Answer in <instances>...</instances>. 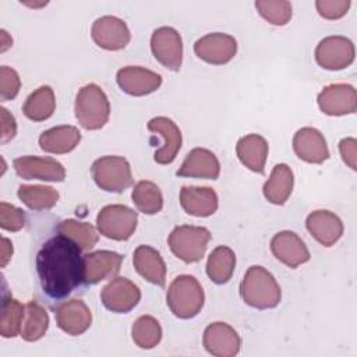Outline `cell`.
I'll use <instances>...</instances> for the list:
<instances>
[{
    "label": "cell",
    "mask_w": 357,
    "mask_h": 357,
    "mask_svg": "<svg viewBox=\"0 0 357 357\" xmlns=\"http://www.w3.org/2000/svg\"><path fill=\"white\" fill-rule=\"evenodd\" d=\"M204 301V290L199 282L191 275H180L169 284L166 303L177 318H194L202 310Z\"/></svg>",
    "instance_id": "3957f363"
},
{
    "label": "cell",
    "mask_w": 357,
    "mask_h": 357,
    "mask_svg": "<svg viewBox=\"0 0 357 357\" xmlns=\"http://www.w3.org/2000/svg\"><path fill=\"white\" fill-rule=\"evenodd\" d=\"M93 42L105 50L124 49L130 42V29L127 24L113 15L98 18L91 28Z\"/></svg>",
    "instance_id": "7c38bea8"
},
{
    "label": "cell",
    "mask_w": 357,
    "mask_h": 357,
    "mask_svg": "<svg viewBox=\"0 0 357 357\" xmlns=\"http://www.w3.org/2000/svg\"><path fill=\"white\" fill-rule=\"evenodd\" d=\"M354 53V45L349 38L340 35L326 36L315 49V60L322 68L337 71L353 63Z\"/></svg>",
    "instance_id": "ba28073f"
},
{
    "label": "cell",
    "mask_w": 357,
    "mask_h": 357,
    "mask_svg": "<svg viewBox=\"0 0 357 357\" xmlns=\"http://www.w3.org/2000/svg\"><path fill=\"white\" fill-rule=\"evenodd\" d=\"M91 174L100 190L123 192L132 184L131 167L123 156H102L92 163Z\"/></svg>",
    "instance_id": "8992f818"
},
{
    "label": "cell",
    "mask_w": 357,
    "mask_h": 357,
    "mask_svg": "<svg viewBox=\"0 0 357 357\" xmlns=\"http://www.w3.org/2000/svg\"><path fill=\"white\" fill-rule=\"evenodd\" d=\"M15 173L26 180L43 181H63L66 178V169L53 158L39 156H20L13 162Z\"/></svg>",
    "instance_id": "4fadbf2b"
},
{
    "label": "cell",
    "mask_w": 357,
    "mask_h": 357,
    "mask_svg": "<svg viewBox=\"0 0 357 357\" xmlns=\"http://www.w3.org/2000/svg\"><path fill=\"white\" fill-rule=\"evenodd\" d=\"M240 294L245 304L258 310L275 308L282 298L280 287L265 268L250 266L240 283Z\"/></svg>",
    "instance_id": "7a4b0ae2"
},
{
    "label": "cell",
    "mask_w": 357,
    "mask_h": 357,
    "mask_svg": "<svg viewBox=\"0 0 357 357\" xmlns=\"http://www.w3.org/2000/svg\"><path fill=\"white\" fill-rule=\"evenodd\" d=\"M49 328V315L46 310L36 301H29L25 305V317L21 328V337L26 342L42 339Z\"/></svg>",
    "instance_id": "4dcf8cb0"
},
{
    "label": "cell",
    "mask_w": 357,
    "mask_h": 357,
    "mask_svg": "<svg viewBox=\"0 0 357 357\" xmlns=\"http://www.w3.org/2000/svg\"><path fill=\"white\" fill-rule=\"evenodd\" d=\"M81 248L66 236L49 238L36 255L42 290L50 298H64L85 282Z\"/></svg>",
    "instance_id": "6da1fadb"
},
{
    "label": "cell",
    "mask_w": 357,
    "mask_h": 357,
    "mask_svg": "<svg viewBox=\"0 0 357 357\" xmlns=\"http://www.w3.org/2000/svg\"><path fill=\"white\" fill-rule=\"evenodd\" d=\"M25 317V307L13 297H6L1 307L0 335L3 337H14L21 333Z\"/></svg>",
    "instance_id": "d590c367"
},
{
    "label": "cell",
    "mask_w": 357,
    "mask_h": 357,
    "mask_svg": "<svg viewBox=\"0 0 357 357\" xmlns=\"http://www.w3.org/2000/svg\"><path fill=\"white\" fill-rule=\"evenodd\" d=\"M57 231L59 234L73 240L82 251L93 248L99 238L96 229L91 223L79 222L75 219L61 220L57 226Z\"/></svg>",
    "instance_id": "1f68e13d"
},
{
    "label": "cell",
    "mask_w": 357,
    "mask_h": 357,
    "mask_svg": "<svg viewBox=\"0 0 357 357\" xmlns=\"http://www.w3.org/2000/svg\"><path fill=\"white\" fill-rule=\"evenodd\" d=\"M56 109L54 92L49 85H42L35 89L22 106L24 114L32 121L47 120Z\"/></svg>",
    "instance_id": "f1b7e54d"
},
{
    "label": "cell",
    "mask_w": 357,
    "mask_h": 357,
    "mask_svg": "<svg viewBox=\"0 0 357 357\" xmlns=\"http://www.w3.org/2000/svg\"><path fill=\"white\" fill-rule=\"evenodd\" d=\"M180 205L188 215L206 218L218 209V194L209 187L184 185L180 190Z\"/></svg>",
    "instance_id": "cb8c5ba5"
},
{
    "label": "cell",
    "mask_w": 357,
    "mask_h": 357,
    "mask_svg": "<svg viewBox=\"0 0 357 357\" xmlns=\"http://www.w3.org/2000/svg\"><path fill=\"white\" fill-rule=\"evenodd\" d=\"M81 132L74 126H57L43 131L39 137V146L49 153H67L77 148Z\"/></svg>",
    "instance_id": "4316f807"
},
{
    "label": "cell",
    "mask_w": 357,
    "mask_h": 357,
    "mask_svg": "<svg viewBox=\"0 0 357 357\" xmlns=\"http://www.w3.org/2000/svg\"><path fill=\"white\" fill-rule=\"evenodd\" d=\"M255 8L272 25H286L291 18V4L286 0H258L255 1Z\"/></svg>",
    "instance_id": "8d00e7d4"
},
{
    "label": "cell",
    "mask_w": 357,
    "mask_h": 357,
    "mask_svg": "<svg viewBox=\"0 0 357 357\" xmlns=\"http://www.w3.org/2000/svg\"><path fill=\"white\" fill-rule=\"evenodd\" d=\"M131 336L138 347L153 349L162 339L160 324L151 315H142L132 324Z\"/></svg>",
    "instance_id": "e575fe53"
},
{
    "label": "cell",
    "mask_w": 357,
    "mask_h": 357,
    "mask_svg": "<svg viewBox=\"0 0 357 357\" xmlns=\"http://www.w3.org/2000/svg\"><path fill=\"white\" fill-rule=\"evenodd\" d=\"M0 226L7 231H18L25 226V213L22 209L7 202L0 204Z\"/></svg>",
    "instance_id": "74e56055"
},
{
    "label": "cell",
    "mask_w": 357,
    "mask_h": 357,
    "mask_svg": "<svg viewBox=\"0 0 357 357\" xmlns=\"http://www.w3.org/2000/svg\"><path fill=\"white\" fill-rule=\"evenodd\" d=\"M268 151L269 148L266 139L258 134L241 137L236 145V152L240 162L255 173H264Z\"/></svg>",
    "instance_id": "484cf974"
},
{
    "label": "cell",
    "mask_w": 357,
    "mask_h": 357,
    "mask_svg": "<svg viewBox=\"0 0 357 357\" xmlns=\"http://www.w3.org/2000/svg\"><path fill=\"white\" fill-rule=\"evenodd\" d=\"M318 106L328 116H344L357 110V92L349 84H332L318 95Z\"/></svg>",
    "instance_id": "5bb4252c"
},
{
    "label": "cell",
    "mask_w": 357,
    "mask_h": 357,
    "mask_svg": "<svg viewBox=\"0 0 357 357\" xmlns=\"http://www.w3.org/2000/svg\"><path fill=\"white\" fill-rule=\"evenodd\" d=\"M0 116H1V144L8 142L13 139L17 134V123L14 116L6 109L0 107Z\"/></svg>",
    "instance_id": "60d3db41"
},
{
    "label": "cell",
    "mask_w": 357,
    "mask_h": 357,
    "mask_svg": "<svg viewBox=\"0 0 357 357\" xmlns=\"http://www.w3.org/2000/svg\"><path fill=\"white\" fill-rule=\"evenodd\" d=\"M236 255L231 248L226 245L216 247L208 257L206 275L216 284L227 283L234 272Z\"/></svg>",
    "instance_id": "f546056e"
},
{
    "label": "cell",
    "mask_w": 357,
    "mask_h": 357,
    "mask_svg": "<svg viewBox=\"0 0 357 357\" xmlns=\"http://www.w3.org/2000/svg\"><path fill=\"white\" fill-rule=\"evenodd\" d=\"M202 343L212 356L233 357L240 351L241 339L229 324L213 322L205 328Z\"/></svg>",
    "instance_id": "9a60e30c"
},
{
    "label": "cell",
    "mask_w": 357,
    "mask_h": 357,
    "mask_svg": "<svg viewBox=\"0 0 357 357\" xmlns=\"http://www.w3.org/2000/svg\"><path fill=\"white\" fill-rule=\"evenodd\" d=\"M293 149L307 163H322L329 158V149L324 135L312 127L297 130L293 137Z\"/></svg>",
    "instance_id": "44dd1931"
},
{
    "label": "cell",
    "mask_w": 357,
    "mask_h": 357,
    "mask_svg": "<svg viewBox=\"0 0 357 357\" xmlns=\"http://www.w3.org/2000/svg\"><path fill=\"white\" fill-rule=\"evenodd\" d=\"M74 112L85 130H100L109 120L110 103L100 86L88 84L78 91Z\"/></svg>",
    "instance_id": "277c9868"
},
{
    "label": "cell",
    "mask_w": 357,
    "mask_h": 357,
    "mask_svg": "<svg viewBox=\"0 0 357 357\" xmlns=\"http://www.w3.org/2000/svg\"><path fill=\"white\" fill-rule=\"evenodd\" d=\"M356 145L357 141L354 138H343L339 142V151L343 162L353 170H356Z\"/></svg>",
    "instance_id": "b9f144b4"
},
{
    "label": "cell",
    "mask_w": 357,
    "mask_h": 357,
    "mask_svg": "<svg viewBox=\"0 0 357 357\" xmlns=\"http://www.w3.org/2000/svg\"><path fill=\"white\" fill-rule=\"evenodd\" d=\"M117 84L131 96H144L155 92L162 85L160 74L139 66H127L117 71Z\"/></svg>",
    "instance_id": "2e32d148"
},
{
    "label": "cell",
    "mask_w": 357,
    "mask_h": 357,
    "mask_svg": "<svg viewBox=\"0 0 357 357\" xmlns=\"http://www.w3.org/2000/svg\"><path fill=\"white\" fill-rule=\"evenodd\" d=\"M138 213L126 205H107L96 216V226L102 236L116 240H128L137 229Z\"/></svg>",
    "instance_id": "52a82bcc"
},
{
    "label": "cell",
    "mask_w": 357,
    "mask_h": 357,
    "mask_svg": "<svg viewBox=\"0 0 357 357\" xmlns=\"http://www.w3.org/2000/svg\"><path fill=\"white\" fill-rule=\"evenodd\" d=\"M211 233L206 227L183 225L173 229L169 234V247L172 252L187 264L198 262L202 259Z\"/></svg>",
    "instance_id": "5b68a950"
},
{
    "label": "cell",
    "mask_w": 357,
    "mask_h": 357,
    "mask_svg": "<svg viewBox=\"0 0 357 357\" xmlns=\"http://www.w3.org/2000/svg\"><path fill=\"white\" fill-rule=\"evenodd\" d=\"M148 130L160 134L165 141L163 146L158 149L153 155L155 162L159 165L172 163L181 148V131L177 124L167 117L159 116L149 120Z\"/></svg>",
    "instance_id": "d6986e66"
},
{
    "label": "cell",
    "mask_w": 357,
    "mask_h": 357,
    "mask_svg": "<svg viewBox=\"0 0 357 357\" xmlns=\"http://www.w3.org/2000/svg\"><path fill=\"white\" fill-rule=\"evenodd\" d=\"M134 268L148 282L163 287L166 283V265L160 252L149 245H138L132 257Z\"/></svg>",
    "instance_id": "d4e9b609"
},
{
    "label": "cell",
    "mask_w": 357,
    "mask_h": 357,
    "mask_svg": "<svg viewBox=\"0 0 357 357\" xmlns=\"http://www.w3.org/2000/svg\"><path fill=\"white\" fill-rule=\"evenodd\" d=\"M131 198L137 209L145 215H155L163 208L162 191L152 181L144 180L137 183L132 190Z\"/></svg>",
    "instance_id": "836d02e7"
},
{
    "label": "cell",
    "mask_w": 357,
    "mask_h": 357,
    "mask_svg": "<svg viewBox=\"0 0 357 357\" xmlns=\"http://www.w3.org/2000/svg\"><path fill=\"white\" fill-rule=\"evenodd\" d=\"M220 173V163L215 153L205 148H194L176 172L180 177H197L216 180Z\"/></svg>",
    "instance_id": "603a6c76"
},
{
    "label": "cell",
    "mask_w": 357,
    "mask_h": 357,
    "mask_svg": "<svg viewBox=\"0 0 357 357\" xmlns=\"http://www.w3.org/2000/svg\"><path fill=\"white\" fill-rule=\"evenodd\" d=\"M293 183L291 169L284 163H279L272 169L269 178L264 184V197L273 205H283L291 194Z\"/></svg>",
    "instance_id": "83f0119b"
},
{
    "label": "cell",
    "mask_w": 357,
    "mask_h": 357,
    "mask_svg": "<svg viewBox=\"0 0 357 357\" xmlns=\"http://www.w3.org/2000/svg\"><path fill=\"white\" fill-rule=\"evenodd\" d=\"M349 0H318L315 1V7L318 14L325 20H337L346 15L349 7Z\"/></svg>",
    "instance_id": "ab89813d"
},
{
    "label": "cell",
    "mask_w": 357,
    "mask_h": 357,
    "mask_svg": "<svg viewBox=\"0 0 357 357\" xmlns=\"http://www.w3.org/2000/svg\"><path fill=\"white\" fill-rule=\"evenodd\" d=\"M100 298L109 311L124 314L131 311L138 304L141 290L127 278H113L102 289Z\"/></svg>",
    "instance_id": "8fae6325"
},
{
    "label": "cell",
    "mask_w": 357,
    "mask_h": 357,
    "mask_svg": "<svg viewBox=\"0 0 357 357\" xmlns=\"http://www.w3.org/2000/svg\"><path fill=\"white\" fill-rule=\"evenodd\" d=\"M21 88V79L15 70L1 66L0 67V99L11 100L14 99Z\"/></svg>",
    "instance_id": "f35d334b"
},
{
    "label": "cell",
    "mask_w": 357,
    "mask_h": 357,
    "mask_svg": "<svg viewBox=\"0 0 357 357\" xmlns=\"http://www.w3.org/2000/svg\"><path fill=\"white\" fill-rule=\"evenodd\" d=\"M153 57L166 68L178 71L183 61V42L180 33L172 26H160L151 36Z\"/></svg>",
    "instance_id": "9c48e42d"
},
{
    "label": "cell",
    "mask_w": 357,
    "mask_h": 357,
    "mask_svg": "<svg viewBox=\"0 0 357 357\" xmlns=\"http://www.w3.org/2000/svg\"><path fill=\"white\" fill-rule=\"evenodd\" d=\"M194 52L205 63L222 66L236 56L237 40L231 35L222 32L208 33L194 43Z\"/></svg>",
    "instance_id": "30bf717a"
},
{
    "label": "cell",
    "mask_w": 357,
    "mask_h": 357,
    "mask_svg": "<svg viewBox=\"0 0 357 357\" xmlns=\"http://www.w3.org/2000/svg\"><path fill=\"white\" fill-rule=\"evenodd\" d=\"M271 251L286 266L294 269L310 261V251L305 243L294 231H279L271 240Z\"/></svg>",
    "instance_id": "e0dca14e"
},
{
    "label": "cell",
    "mask_w": 357,
    "mask_h": 357,
    "mask_svg": "<svg viewBox=\"0 0 357 357\" xmlns=\"http://www.w3.org/2000/svg\"><path fill=\"white\" fill-rule=\"evenodd\" d=\"M18 198L32 211H45L57 204L59 192L49 185L22 184L18 187Z\"/></svg>",
    "instance_id": "d6a6232c"
},
{
    "label": "cell",
    "mask_w": 357,
    "mask_h": 357,
    "mask_svg": "<svg viewBox=\"0 0 357 357\" xmlns=\"http://www.w3.org/2000/svg\"><path fill=\"white\" fill-rule=\"evenodd\" d=\"M123 257L114 251L99 250L84 255L85 283L96 284L100 280L113 278L119 273Z\"/></svg>",
    "instance_id": "ffe728a7"
},
{
    "label": "cell",
    "mask_w": 357,
    "mask_h": 357,
    "mask_svg": "<svg viewBox=\"0 0 357 357\" xmlns=\"http://www.w3.org/2000/svg\"><path fill=\"white\" fill-rule=\"evenodd\" d=\"M1 243V268H4L13 257V243L7 237H3Z\"/></svg>",
    "instance_id": "7bdbcfd3"
},
{
    "label": "cell",
    "mask_w": 357,
    "mask_h": 357,
    "mask_svg": "<svg viewBox=\"0 0 357 357\" xmlns=\"http://www.w3.org/2000/svg\"><path fill=\"white\" fill-rule=\"evenodd\" d=\"M57 326L71 336L82 335L92 322V314L88 305L78 298L61 303L56 310Z\"/></svg>",
    "instance_id": "ac0fdd59"
},
{
    "label": "cell",
    "mask_w": 357,
    "mask_h": 357,
    "mask_svg": "<svg viewBox=\"0 0 357 357\" xmlns=\"http://www.w3.org/2000/svg\"><path fill=\"white\" fill-rule=\"evenodd\" d=\"M307 230L324 247L333 245L343 234V223L337 215L331 211L319 209L307 216Z\"/></svg>",
    "instance_id": "7402d4cb"
}]
</instances>
